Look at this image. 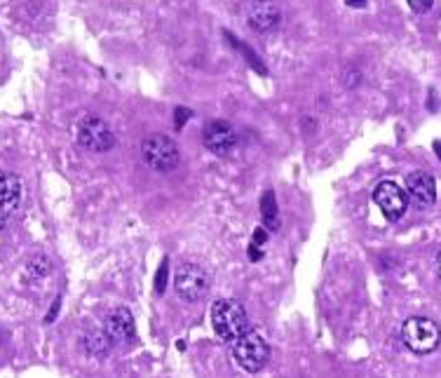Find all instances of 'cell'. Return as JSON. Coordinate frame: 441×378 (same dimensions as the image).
Instances as JSON below:
<instances>
[{"instance_id": "1", "label": "cell", "mask_w": 441, "mask_h": 378, "mask_svg": "<svg viewBox=\"0 0 441 378\" xmlns=\"http://www.w3.org/2000/svg\"><path fill=\"white\" fill-rule=\"evenodd\" d=\"M212 327L214 333L225 343H233L249 329V317L240 301L220 299L212 305Z\"/></svg>"}, {"instance_id": "2", "label": "cell", "mask_w": 441, "mask_h": 378, "mask_svg": "<svg viewBox=\"0 0 441 378\" xmlns=\"http://www.w3.org/2000/svg\"><path fill=\"white\" fill-rule=\"evenodd\" d=\"M233 357L237 362V366L244 369L247 374H258L268 364L270 348L261 333L247 329L240 338L233 341Z\"/></svg>"}, {"instance_id": "3", "label": "cell", "mask_w": 441, "mask_h": 378, "mask_svg": "<svg viewBox=\"0 0 441 378\" xmlns=\"http://www.w3.org/2000/svg\"><path fill=\"white\" fill-rule=\"evenodd\" d=\"M401 338H404L406 348L416 355L434 353L441 343V329L429 317H409L401 327Z\"/></svg>"}, {"instance_id": "4", "label": "cell", "mask_w": 441, "mask_h": 378, "mask_svg": "<svg viewBox=\"0 0 441 378\" xmlns=\"http://www.w3.org/2000/svg\"><path fill=\"white\" fill-rule=\"evenodd\" d=\"M141 158L155 172H172L179 167L181 155H179V146L174 144L169 136L164 134H153L148 136L141 144Z\"/></svg>"}, {"instance_id": "5", "label": "cell", "mask_w": 441, "mask_h": 378, "mask_svg": "<svg viewBox=\"0 0 441 378\" xmlns=\"http://www.w3.org/2000/svg\"><path fill=\"white\" fill-rule=\"evenodd\" d=\"M78 144L92 153H108L115 146L113 129L99 115H85L78 125Z\"/></svg>"}, {"instance_id": "6", "label": "cell", "mask_w": 441, "mask_h": 378, "mask_svg": "<svg viewBox=\"0 0 441 378\" xmlns=\"http://www.w3.org/2000/svg\"><path fill=\"white\" fill-rule=\"evenodd\" d=\"M174 289L184 301H190V303L200 301L209 292V275L202 268L192 266V263H184V266L176 268Z\"/></svg>"}, {"instance_id": "7", "label": "cell", "mask_w": 441, "mask_h": 378, "mask_svg": "<svg viewBox=\"0 0 441 378\" xmlns=\"http://www.w3.org/2000/svg\"><path fill=\"white\" fill-rule=\"evenodd\" d=\"M373 202H376L378 210L383 212V216L390 218V221H399L406 214V210H409V195L394 181H380L376 190H373Z\"/></svg>"}, {"instance_id": "8", "label": "cell", "mask_w": 441, "mask_h": 378, "mask_svg": "<svg viewBox=\"0 0 441 378\" xmlns=\"http://www.w3.org/2000/svg\"><path fill=\"white\" fill-rule=\"evenodd\" d=\"M202 141H205L209 153H214V155H218V158H225L235 151L237 131L228 120H212V123L205 127Z\"/></svg>"}, {"instance_id": "9", "label": "cell", "mask_w": 441, "mask_h": 378, "mask_svg": "<svg viewBox=\"0 0 441 378\" xmlns=\"http://www.w3.org/2000/svg\"><path fill=\"white\" fill-rule=\"evenodd\" d=\"M406 195L418 210H427L437 202V184L427 172H413L406 179Z\"/></svg>"}, {"instance_id": "10", "label": "cell", "mask_w": 441, "mask_h": 378, "mask_svg": "<svg viewBox=\"0 0 441 378\" xmlns=\"http://www.w3.org/2000/svg\"><path fill=\"white\" fill-rule=\"evenodd\" d=\"M103 329L110 336L113 343L120 345H129L136 341V325L134 317L127 308H115L106 315V322H103Z\"/></svg>"}, {"instance_id": "11", "label": "cell", "mask_w": 441, "mask_h": 378, "mask_svg": "<svg viewBox=\"0 0 441 378\" xmlns=\"http://www.w3.org/2000/svg\"><path fill=\"white\" fill-rule=\"evenodd\" d=\"M21 202V184L14 174L0 172V230L8 226Z\"/></svg>"}, {"instance_id": "12", "label": "cell", "mask_w": 441, "mask_h": 378, "mask_svg": "<svg viewBox=\"0 0 441 378\" xmlns=\"http://www.w3.org/2000/svg\"><path fill=\"white\" fill-rule=\"evenodd\" d=\"M247 24L258 33L273 31L279 24V8L275 0H251L247 5Z\"/></svg>"}, {"instance_id": "13", "label": "cell", "mask_w": 441, "mask_h": 378, "mask_svg": "<svg viewBox=\"0 0 441 378\" xmlns=\"http://www.w3.org/2000/svg\"><path fill=\"white\" fill-rule=\"evenodd\" d=\"M82 345H85V350L92 355V357H103V355L110 350V336L106 333V329H94V331H90L85 338H82Z\"/></svg>"}, {"instance_id": "14", "label": "cell", "mask_w": 441, "mask_h": 378, "mask_svg": "<svg viewBox=\"0 0 441 378\" xmlns=\"http://www.w3.org/2000/svg\"><path fill=\"white\" fill-rule=\"evenodd\" d=\"M261 216H263V226L268 230H277L279 228V218H277V202H275L273 190H266L261 200Z\"/></svg>"}, {"instance_id": "15", "label": "cell", "mask_w": 441, "mask_h": 378, "mask_svg": "<svg viewBox=\"0 0 441 378\" xmlns=\"http://www.w3.org/2000/svg\"><path fill=\"white\" fill-rule=\"evenodd\" d=\"M409 3V8L413 10V12H418V14H425L432 10V5H434V0H406Z\"/></svg>"}, {"instance_id": "16", "label": "cell", "mask_w": 441, "mask_h": 378, "mask_svg": "<svg viewBox=\"0 0 441 378\" xmlns=\"http://www.w3.org/2000/svg\"><path fill=\"white\" fill-rule=\"evenodd\" d=\"M29 270H31V273H36V275H45V273L49 270V261L45 259V256H40V259L31 261Z\"/></svg>"}, {"instance_id": "17", "label": "cell", "mask_w": 441, "mask_h": 378, "mask_svg": "<svg viewBox=\"0 0 441 378\" xmlns=\"http://www.w3.org/2000/svg\"><path fill=\"white\" fill-rule=\"evenodd\" d=\"M162 279H167V261H162V266H160V273H158V282H155V292L158 294H162V289H164Z\"/></svg>"}, {"instance_id": "18", "label": "cell", "mask_w": 441, "mask_h": 378, "mask_svg": "<svg viewBox=\"0 0 441 378\" xmlns=\"http://www.w3.org/2000/svg\"><path fill=\"white\" fill-rule=\"evenodd\" d=\"M188 118H190V111H188V108H176V129H179L181 125H184Z\"/></svg>"}, {"instance_id": "19", "label": "cell", "mask_w": 441, "mask_h": 378, "mask_svg": "<svg viewBox=\"0 0 441 378\" xmlns=\"http://www.w3.org/2000/svg\"><path fill=\"white\" fill-rule=\"evenodd\" d=\"M347 78H345V87H355L357 82H360L362 78H360V71H347Z\"/></svg>"}, {"instance_id": "20", "label": "cell", "mask_w": 441, "mask_h": 378, "mask_svg": "<svg viewBox=\"0 0 441 378\" xmlns=\"http://www.w3.org/2000/svg\"><path fill=\"white\" fill-rule=\"evenodd\" d=\"M261 242H266V230H263V228H258L256 233H253V244L258 247Z\"/></svg>"}, {"instance_id": "21", "label": "cell", "mask_w": 441, "mask_h": 378, "mask_svg": "<svg viewBox=\"0 0 441 378\" xmlns=\"http://www.w3.org/2000/svg\"><path fill=\"white\" fill-rule=\"evenodd\" d=\"M347 5H350V8H364V5H366V0H345Z\"/></svg>"}, {"instance_id": "22", "label": "cell", "mask_w": 441, "mask_h": 378, "mask_svg": "<svg viewBox=\"0 0 441 378\" xmlns=\"http://www.w3.org/2000/svg\"><path fill=\"white\" fill-rule=\"evenodd\" d=\"M437 273H439V277H441V254H439V259H437Z\"/></svg>"}]
</instances>
